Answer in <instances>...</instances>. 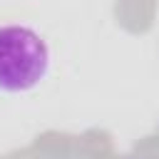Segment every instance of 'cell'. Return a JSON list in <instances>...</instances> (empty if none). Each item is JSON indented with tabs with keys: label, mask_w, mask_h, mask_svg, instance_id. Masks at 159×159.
I'll use <instances>...</instances> for the list:
<instances>
[{
	"label": "cell",
	"mask_w": 159,
	"mask_h": 159,
	"mask_svg": "<svg viewBox=\"0 0 159 159\" xmlns=\"http://www.w3.org/2000/svg\"><path fill=\"white\" fill-rule=\"evenodd\" d=\"M50 70V47L27 25H0V89L30 92Z\"/></svg>",
	"instance_id": "obj_1"
}]
</instances>
